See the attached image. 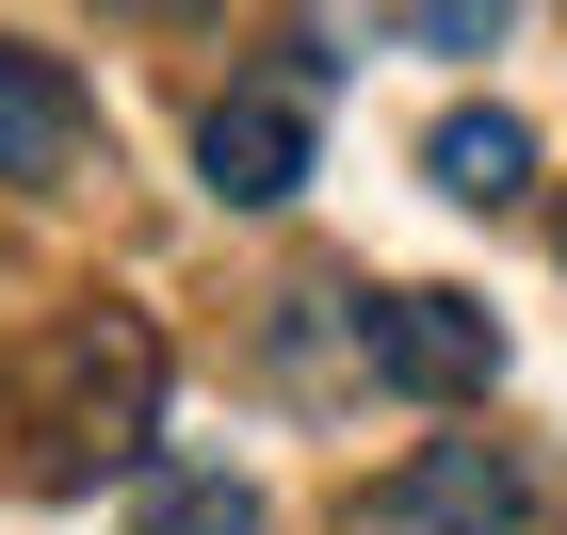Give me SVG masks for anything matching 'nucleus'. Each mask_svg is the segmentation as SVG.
I'll return each mask as SVG.
<instances>
[{
	"label": "nucleus",
	"mask_w": 567,
	"mask_h": 535,
	"mask_svg": "<svg viewBox=\"0 0 567 535\" xmlns=\"http://www.w3.org/2000/svg\"><path fill=\"white\" fill-rule=\"evenodd\" d=\"M163 422V325L146 309H65L33 357H17V439L49 471H97V454H131Z\"/></svg>",
	"instance_id": "obj_1"
},
{
	"label": "nucleus",
	"mask_w": 567,
	"mask_h": 535,
	"mask_svg": "<svg viewBox=\"0 0 567 535\" xmlns=\"http://www.w3.org/2000/svg\"><path fill=\"white\" fill-rule=\"evenodd\" d=\"M357 357H373L390 390H422V405H471L486 373H503V325H486L471 292H373V309H357Z\"/></svg>",
	"instance_id": "obj_2"
},
{
	"label": "nucleus",
	"mask_w": 567,
	"mask_h": 535,
	"mask_svg": "<svg viewBox=\"0 0 567 535\" xmlns=\"http://www.w3.org/2000/svg\"><path fill=\"white\" fill-rule=\"evenodd\" d=\"M373 519H405V535H519V519H535V487H519V454L437 439V454H405L390 487H373Z\"/></svg>",
	"instance_id": "obj_3"
},
{
	"label": "nucleus",
	"mask_w": 567,
	"mask_h": 535,
	"mask_svg": "<svg viewBox=\"0 0 567 535\" xmlns=\"http://www.w3.org/2000/svg\"><path fill=\"white\" fill-rule=\"evenodd\" d=\"M195 163H212V195H227V212H276V195L308 178V114H292L276 82H227L212 114H195Z\"/></svg>",
	"instance_id": "obj_4"
},
{
	"label": "nucleus",
	"mask_w": 567,
	"mask_h": 535,
	"mask_svg": "<svg viewBox=\"0 0 567 535\" xmlns=\"http://www.w3.org/2000/svg\"><path fill=\"white\" fill-rule=\"evenodd\" d=\"M97 163V97L49 49H0V178H82Z\"/></svg>",
	"instance_id": "obj_5"
},
{
	"label": "nucleus",
	"mask_w": 567,
	"mask_h": 535,
	"mask_svg": "<svg viewBox=\"0 0 567 535\" xmlns=\"http://www.w3.org/2000/svg\"><path fill=\"white\" fill-rule=\"evenodd\" d=\"M422 178L454 195V212H503V195L535 178V131L503 114V97H471V114H437V131H422Z\"/></svg>",
	"instance_id": "obj_6"
},
{
	"label": "nucleus",
	"mask_w": 567,
	"mask_h": 535,
	"mask_svg": "<svg viewBox=\"0 0 567 535\" xmlns=\"http://www.w3.org/2000/svg\"><path fill=\"white\" fill-rule=\"evenodd\" d=\"M131 535H260V487L244 471H146Z\"/></svg>",
	"instance_id": "obj_7"
},
{
	"label": "nucleus",
	"mask_w": 567,
	"mask_h": 535,
	"mask_svg": "<svg viewBox=\"0 0 567 535\" xmlns=\"http://www.w3.org/2000/svg\"><path fill=\"white\" fill-rule=\"evenodd\" d=\"M519 0H405V49H503Z\"/></svg>",
	"instance_id": "obj_8"
}]
</instances>
